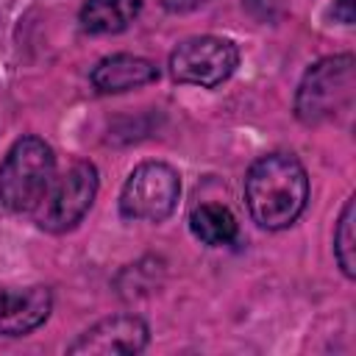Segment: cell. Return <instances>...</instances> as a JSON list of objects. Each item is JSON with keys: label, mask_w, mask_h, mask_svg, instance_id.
I'll return each mask as SVG.
<instances>
[{"label": "cell", "mask_w": 356, "mask_h": 356, "mask_svg": "<svg viewBox=\"0 0 356 356\" xmlns=\"http://www.w3.org/2000/svg\"><path fill=\"white\" fill-rule=\"evenodd\" d=\"M245 200L250 217L267 228L281 231L292 225L309 200V178L292 153H267L256 159L245 175Z\"/></svg>", "instance_id": "cell-1"}, {"label": "cell", "mask_w": 356, "mask_h": 356, "mask_svg": "<svg viewBox=\"0 0 356 356\" xmlns=\"http://www.w3.org/2000/svg\"><path fill=\"white\" fill-rule=\"evenodd\" d=\"M353 92H356V58L350 53L320 58L306 70L298 86L295 114L306 125L331 122L353 108Z\"/></svg>", "instance_id": "cell-2"}, {"label": "cell", "mask_w": 356, "mask_h": 356, "mask_svg": "<svg viewBox=\"0 0 356 356\" xmlns=\"http://www.w3.org/2000/svg\"><path fill=\"white\" fill-rule=\"evenodd\" d=\"M56 178V156L39 136H22L0 164V203L8 211H33Z\"/></svg>", "instance_id": "cell-3"}, {"label": "cell", "mask_w": 356, "mask_h": 356, "mask_svg": "<svg viewBox=\"0 0 356 356\" xmlns=\"http://www.w3.org/2000/svg\"><path fill=\"white\" fill-rule=\"evenodd\" d=\"M178 197H181L178 172L170 164L145 161L128 175L120 192V214L125 220L161 222L175 211Z\"/></svg>", "instance_id": "cell-4"}, {"label": "cell", "mask_w": 356, "mask_h": 356, "mask_svg": "<svg viewBox=\"0 0 356 356\" xmlns=\"http://www.w3.org/2000/svg\"><path fill=\"white\" fill-rule=\"evenodd\" d=\"M97 195V170L92 161H75L61 178H53L44 197L33 209L36 222L44 231L61 234L70 231L89 211Z\"/></svg>", "instance_id": "cell-5"}, {"label": "cell", "mask_w": 356, "mask_h": 356, "mask_svg": "<svg viewBox=\"0 0 356 356\" xmlns=\"http://www.w3.org/2000/svg\"><path fill=\"white\" fill-rule=\"evenodd\" d=\"M239 64V50L234 42L220 36H192L181 42L170 56V72L178 83H192L214 89L231 78Z\"/></svg>", "instance_id": "cell-6"}, {"label": "cell", "mask_w": 356, "mask_h": 356, "mask_svg": "<svg viewBox=\"0 0 356 356\" xmlns=\"http://www.w3.org/2000/svg\"><path fill=\"white\" fill-rule=\"evenodd\" d=\"M147 345V325L134 314H114L83 331L72 345L70 353L83 356H114V353H139Z\"/></svg>", "instance_id": "cell-7"}, {"label": "cell", "mask_w": 356, "mask_h": 356, "mask_svg": "<svg viewBox=\"0 0 356 356\" xmlns=\"http://www.w3.org/2000/svg\"><path fill=\"white\" fill-rule=\"evenodd\" d=\"M53 309V295L47 286L0 289V334L22 337L39 328Z\"/></svg>", "instance_id": "cell-8"}, {"label": "cell", "mask_w": 356, "mask_h": 356, "mask_svg": "<svg viewBox=\"0 0 356 356\" xmlns=\"http://www.w3.org/2000/svg\"><path fill=\"white\" fill-rule=\"evenodd\" d=\"M156 78H159L156 64L142 56H131V53L108 56L97 61V67L92 70V86L100 95H120L128 89H139Z\"/></svg>", "instance_id": "cell-9"}, {"label": "cell", "mask_w": 356, "mask_h": 356, "mask_svg": "<svg viewBox=\"0 0 356 356\" xmlns=\"http://www.w3.org/2000/svg\"><path fill=\"white\" fill-rule=\"evenodd\" d=\"M142 11V0H86L81 6V25L89 33H120Z\"/></svg>", "instance_id": "cell-10"}, {"label": "cell", "mask_w": 356, "mask_h": 356, "mask_svg": "<svg viewBox=\"0 0 356 356\" xmlns=\"http://www.w3.org/2000/svg\"><path fill=\"white\" fill-rule=\"evenodd\" d=\"M189 228L203 245H211V248H220L236 239V217L222 203H200L197 209H192Z\"/></svg>", "instance_id": "cell-11"}, {"label": "cell", "mask_w": 356, "mask_h": 356, "mask_svg": "<svg viewBox=\"0 0 356 356\" xmlns=\"http://www.w3.org/2000/svg\"><path fill=\"white\" fill-rule=\"evenodd\" d=\"M353 228H356V206H353V197H348L334 231V256L348 278L356 275V231Z\"/></svg>", "instance_id": "cell-12"}, {"label": "cell", "mask_w": 356, "mask_h": 356, "mask_svg": "<svg viewBox=\"0 0 356 356\" xmlns=\"http://www.w3.org/2000/svg\"><path fill=\"white\" fill-rule=\"evenodd\" d=\"M334 17H337L339 22H345V25H350V22H353L350 0H337V3H334Z\"/></svg>", "instance_id": "cell-13"}, {"label": "cell", "mask_w": 356, "mask_h": 356, "mask_svg": "<svg viewBox=\"0 0 356 356\" xmlns=\"http://www.w3.org/2000/svg\"><path fill=\"white\" fill-rule=\"evenodd\" d=\"M203 0H164V6L170 8V11H186V8H195V6H200Z\"/></svg>", "instance_id": "cell-14"}]
</instances>
